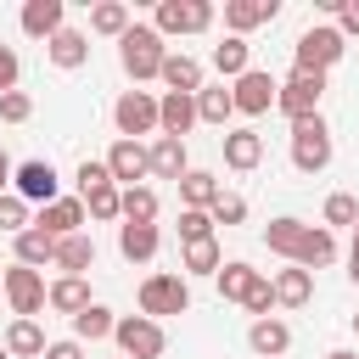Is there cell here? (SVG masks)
I'll use <instances>...</instances> for the list:
<instances>
[{
	"instance_id": "cell-44",
	"label": "cell",
	"mask_w": 359,
	"mask_h": 359,
	"mask_svg": "<svg viewBox=\"0 0 359 359\" xmlns=\"http://www.w3.org/2000/svg\"><path fill=\"white\" fill-rule=\"evenodd\" d=\"M241 309H247L252 320H269V314H275V292H269V280H258V286H252V297H247Z\"/></svg>"
},
{
	"instance_id": "cell-38",
	"label": "cell",
	"mask_w": 359,
	"mask_h": 359,
	"mask_svg": "<svg viewBox=\"0 0 359 359\" xmlns=\"http://www.w3.org/2000/svg\"><path fill=\"white\" fill-rule=\"evenodd\" d=\"M129 22H135V17H129V6H123V0H101V6L90 11V34H107V39H123V34H129Z\"/></svg>"
},
{
	"instance_id": "cell-28",
	"label": "cell",
	"mask_w": 359,
	"mask_h": 359,
	"mask_svg": "<svg viewBox=\"0 0 359 359\" xmlns=\"http://www.w3.org/2000/svg\"><path fill=\"white\" fill-rule=\"evenodd\" d=\"M236 118V101H230V84H202L196 90V123H230Z\"/></svg>"
},
{
	"instance_id": "cell-23",
	"label": "cell",
	"mask_w": 359,
	"mask_h": 359,
	"mask_svg": "<svg viewBox=\"0 0 359 359\" xmlns=\"http://www.w3.org/2000/svg\"><path fill=\"white\" fill-rule=\"evenodd\" d=\"M157 79H163V84H168L174 95H196V90H202V62H196V56H185V50H180V56L168 50V56H163V73H157Z\"/></svg>"
},
{
	"instance_id": "cell-22",
	"label": "cell",
	"mask_w": 359,
	"mask_h": 359,
	"mask_svg": "<svg viewBox=\"0 0 359 359\" xmlns=\"http://www.w3.org/2000/svg\"><path fill=\"white\" fill-rule=\"evenodd\" d=\"M269 292H275V309H303L309 297H314V275L309 269H275V280H269Z\"/></svg>"
},
{
	"instance_id": "cell-14",
	"label": "cell",
	"mask_w": 359,
	"mask_h": 359,
	"mask_svg": "<svg viewBox=\"0 0 359 359\" xmlns=\"http://www.w3.org/2000/svg\"><path fill=\"white\" fill-rule=\"evenodd\" d=\"M275 11H280V0H224V28L236 39H247L252 28L275 22Z\"/></svg>"
},
{
	"instance_id": "cell-26",
	"label": "cell",
	"mask_w": 359,
	"mask_h": 359,
	"mask_svg": "<svg viewBox=\"0 0 359 359\" xmlns=\"http://www.w3.org/2000/svg\"><path fill=\"white\" fill-rule=\"evenodd\" d=\"M45 309H56V314H79V309H90V286H84V275H62V280H50L45 286Z\"/></svg>"
},
{
	"instance_id": "cell-54",
	"label": "cell",
	"mask_w": 359,
	"mask_h": 359,
	"mask_svg": "<svg viewBox=\"0 0 359 359\" xmlns=\"http://www.w3.org/2000/svg\"><path fill=\"white\" fill-rule=\"evenodd\" d=\"M0 297H6V292H0Z\"/></svg>"
},
{
	"instance_id": "cell-5",
	"label": "cell",
	"mask_w": 359,
	"mask_h": 359,
	"mask_svg": "<svg viewBox=\"0 0 359 359\" xmlns=\"http://www.w3.org/2000/svg\"><path fill=\"white\" fill-rule=\"evenodd\" d=\"M320 101H325V73H297V67H292V79H280V90H275V107H280L292 123H297V118H314Z\"/></svg>"
},
{
	"instance_id": "cell-20",
	"label": "cell",
	"mask_w": 359,
	"mask_h": 359,
	"mask_svg": "<svg viewBox=\"0 0 359 359\" xmlns=\"http://www.w3.org/2000/svg\"><path fill=\"white\" fill-rule=\"evenodd\" d=\"M56 28H67V6L62 0H28L22 6V34L28 39H50Z\"/></svg>"
},
{
	"instance_id": "cell-40",
	"label": "cell",
	"mask_w": 359,
	"mask_h": 359,
	"mask_svg": "<svg viewBox=\"0 0 359 359\" xmlns=\"http://www.w3.org/2000/svg\"><path fill=\"white\" fill-rule=\"evenodd\" d=\"M208 236H213V213L180 208V247H185V241H208Z\"/></svg>"
},
{
	"instance_id": "cell-45",
	"label": "cell",
	"mask_w": 359,
	"mask_h": 359,
	"mask_svg": "<svg viewBox=\"0 0 359 359\" xmlns=\"http://www.w3.org/2000/svg\"><path fill=\"white\" fill-rule=\"evenodd\" d=\"M17 73H22L17 50H11V45H0V95H6V90H17Z\"/></svg>"
},
{
	"instance_id": "cell-32",
	"label": "cell",
	"mask_w": 359,
	"mask_h": 359,
	"mask_svg": "<svg viewBox=\"0 0 359 359\" xmlns=\"http://www.w3.org/2000/svg\"><path fill=\"white\" fill-rule=\"evenodd\" d=\"M112 325H118V314H112L107 303H90V309L73 314V342H107Z\"/></svg>"
},
{
	"instance_id": "cell-19",
	"label": "cell",
	"mask_w": 359,
	"mask_h": 359,
	"mask_svg": "<svg viewBox=\"0 0 359 359\" xmlns=\"http://www.w3.org/2000/svg\"><path fill=\"white\" fill-rule=\"evenodd\" d=\"M247 348H252L258 359H280V353L292 348V325L275 320V314H269V320H252V325H247Z\"/></svg>"
},
{
	"instance_id": "cell-37",
	"label": "cell",
	"mask_w": 359,
	"mask_h": 359,
	"mask_svg": "<svg viewBox=\"0 0 359 359\" xmlns=\"http://www.w3.org/2000/svg\"><path fill=\"white\" fill-rule=\"evenodd\" d=\"M219 264H224V252H219V241L208 236V241H185L180 247V269L185 275H219Z\"/></svg>"
},
{
	"instance_id": "cell-8",
	"label": "cell",
	"mask_w": 359,
	"mask_h": 359,
	"mask_svg": "<svg viewBox=\"0 0 359 359\" xmlns=\"http://www.w3.org/2000/svg\"><path fill=\"white\" fill-rule=\"evenodd\" d=\"M151 28L168 39V34H208L213 28V0H163Z\"/></svg>"
},
{
	"instance_id": "cell-6",
	"label": "cell",
	"mask_w": 359,
	"mask_h": 359,
	"mask_svg": "<svg viewBox=\"0 0 359 359\" xmlns=\"http://www.w3.org/2000/svg\"><path fill=\"white\" fill-rule=\"evenodd\" d=\"M0 292H6V303H11V314H17V320H34V314L45 309V275H39V269H28V264L0 269Z\"/></svg>"
},
{
	"instance_id": "cell-25",
	"label": "cell",
	"mask_w": 359,
	"mask_h": 359,
	"mask_svg": "<svg viewBox=\"0 0 359 359\" xmlns=\"http://www.w3.org/2000/svg\"><path fill=\"white\" fill-rule=\"evenodd\" d=\"M331 258H337V236H331L325 224H309V230H303V247H297V258H292V264L314 275V269H325Z\"/></svg>"
},
{
	"instance_id": "cell-39",
	"label": "cell",
	"mask_w": 359,
	"mask_h": 359,
	"mask_svg": "<svg viewBox=\"0 0 359 359\" xmlns=\"http://www.w3.org/2000/svg\"><path fill=\"white\" fill-rule=\"evenodd\" d=\"M28 224H34V213H28V202H22L17 191H6V196H0V230H6V236H22Z\"/></svg>"
},
{
	"instance_id": "cell-15",
	"label": "cell",
	"mask_w": 359,
	"mask_h": 359,
	"mask_svg": "<svg viewBox=\"0 0 359 359\" xmlns=\"http://www.w3.org/2000/svg\"><path fill=\"white\" fill-rule=\"evenodd\" d=\"M45 56H50V67L73 73V67L90 62V34H79V28H56V34L45 39Z\"/></svg>"
},
{
	"instance_id": "cell-4",
	"label": "cell",
	"mask_w": 359,
	"mask_h": 359,
	"mask_svg": "<svg viewBox=\"0 0 359 359\" xmlns=\"http://www.w3.org/2000/svg\"><path fill=\"white\" fill-rule=\"evenodd\" d=\"M112 342H118L123 359H163L168 331H163L157 320H146V314H123V320L112 325Z\"/></svg>"
},
{
	"instance_id": "cell-1",
	"label": "cell",
	"mask_w": 359,
	"mask_h": 359,
	"mask_svg": "<svg viewBox=\"0 0 359 359\" xmlns=\"http://www.w3.org/2000/svg\"><path fill=\"white\" fill-rule=\"evenodd\" d=\"M163 56H168V45H163V34H157L151 22H129V34L118 39V62H123V73H129L135 84L157 79V73H163Z\"/></svg>"
},
{
	"instance_id": "cell-13",
	"label": "cell",
	"mask_w": 359,
	"mask_h": 359,
	"mask_svg": "<svg viewBox=\"0 0 359 359\" xmlns=\"http://www.w3.org/2000/svg\"><path fill=\"white\" fill-rule=\"evenodd\" d=\"M34 230H45L50 241L79 236V230H84V202H79V196H56V202H45L39 219H34Z\"/></svg>"
},
{
	"instance_id": "cell-30",
	"label": "cell",
	"mask_w": 359,
	"mask_h": 359,
	"mask_svg": "<svg viewBox=\"0 0 359 359\" xmlns=\"http://www.w3.org/2000/svg\"><path fill=\"white\" fill-rule=\"evenodd\" d=\"M303 230H309V224H303V219H292V213H286V219H269L264 247H269L275 258H286V264H292V258H297V247H303Z\"/></svg>"
},
{
	"instance_id": "cell-33",
	"label": "cell",
	"mask_w": 359,
	"mask_h": 359,
	"mask_svg": "<svg viewBox=\"0 0 359 359\" xmlns=\"http://www.w3.org/2000/svg\"><path fill=\"white\" fill-rule=\"evenodd\" d=\"M213 67H219V79H241L247 67H252V45L247 39H236V34H224V45H213Z\"/></svg>"
},
{
	"instance_id": "cell-7",
	"label": "cell",
	"mask_w": 359,
	"mask_h": 359,
	"mask_svg": "<svg viewBox=\"0 0 359 359\" xmlns=\"http://www.w3.org/2000/svg\"><path fill=\"white\" fill-rule=\"evenodd\" d=\"M185 309H191V286H185V275H146V280H140V314H146V320L185 314Z\"/></svg>"
},
{
	"instance_id": "cell-35",
	"label": "cell",
	"mask_w": 359,
	"mask_h": 359,
	"mask_svg": "<svg viewBox=\"0 0 359 359\" xmlns=\"http://www.w3.org/2000/svg\"><path fill=\"white\" fill-rule=\"evenodd\" d=\"M118 185L112 180H101V185H90V191H79V202H84V219H95V224H112L118 219Z\"/></svg>"
},
{
	"instance_id": "cell-18",
	"label": "cell",
	"mask_w": 359,
	"mask_h": 359,
	"mask_svg": "<svg viewBox=\"0 0 359 359\" xmlns=\"http://www.w3.org/2000/svg\"><path fill=\"white\" fill-rule=\"evenodd\" d=\"M146 163H151V180H185V168H191L185 140H174V135H157L146 146Z\"/></svg>"
},
{
	"instance_id": "cell-11",
	"label": "cell",
	"mask_w": 359,
	"mask_h": 359,
	"mask_svg": "<svg viewBox=\"0 0 359 359\" xmlns=\"http://www.w3.org/2000/svg\"><path fill=\"white\" fill-rule=\"evenodd\" d=\"M11 191L22 196V202H56V168H50V157H28V163H17V174H11Z\"/></svg>"
},
{
	"instance_id": "cell-53",
	"label": "cell",
	"mask_w": 359,
	"mask_h": 359,
	"mask_svg": "<svg viewBox=\"0 0 359 359\" xmlns=\"http://www.w3.org/2000/svg\"><path fill=\"white\" fill-rule=\"evenodd\" d=\"M353 331H359V314H353Z\"/></svg>"
},
{
	"instance_id": "cell-42",
	"label": "cell",
	"mask_w": 359,
	"mask_h": 359,
	"mask_svg": "<svg viewBox=\"0 0 359 359\" xmlns=\"http://www.w3.org/2000/svg\"><path fill=\"white\" fill-rule=\"evenodd\" d=\"M0 118H6V123H28V118H34V101H28L22 90H6V95H0Z\"/></svg>"
},
{
	"instance_id": "cell-47",
	"label": "cell",
	"mask_w": 359,
	"mask_h": 359,
	"mask_svg": "<svg viewBox=\"0 0 359 359\" xmlns=\"http://www.w3.org/2000/svg\"><path fill=\"white\" fill-rule=\"evenodd\" d=\"M337 34H342V39L359 34V0H342V6H337Z\"/></svg>"
},
{
	"instance_id": "cell-51",
	"label": "cell",
	"mask_w": 359,
	"mask_h": 359,
	"mask_svg": "<svg viewBox=\"0 0 359 359\" xmlns=\"http://www.w3.org/2000/svg\"><path fill=\"white\" fill-rule=\"evenodd\" d=\"M325 359H359V353H342V348H337V353H325Z\"/></svg>"
},
{
	"instance_id": "cell-31",
	"label": "cell",
	"mask_w": 359,
	"mask_h": 359,
	"mask_svg": "<svg viewBox=\"0 0 359 359\" xmlns=\"http://www.w3.org/2000/svg\"><path fill=\"white\" fill-rule=\"evenodd\" d=\"M50 264H56L62 275H84V269L95 264V241H90L84 230H79V236H62V241H56V258H50Z\"/></svg>"
},
{
	"instance_id": "cell-2",
	"label": "cell",
	"mask_w": 359,
	"mask_h": 359,
	"mask_svg": "<svg viewBox=\"0 0 359 359\" xmlns=\"http://www.w3.org/2000/svg\"><path fill=\"white\" fill-rule=\"evenodd\" d=\"M331 157H337V146H331V123L314 112V118H297L292 123V168L297 174H320V168H331Z\"/></svg>"
},
{
	"instance_id": "cell-36",
	"label": "cell",
	"mask_w": 359,
	"mask_h": 359,
	"mask_svg": "<svg viewBox=\"0 0 359 359\" xmlns=\"http://www.w3.org/2000/svg\"><path fill=\"white\" fill-rule=\"evenodd\" d=\"M11 247H17V264H28V269H45L50 258H56V241L45 236V230H22V236H11Z\"/></svg>"
},
{
	"instance_id": "cell-29",
	"label": "cell",
	"mask_w": 359,
	"mask_h": 359,
	"mask_svg": "<svg viewBox=\"0 0 359 359\" xmlns=\"http://www.w3.org/2000/svg\"><path fill=\"white\" fill-rule=\"evenodd\" d=\"M118 219H123V224H157V191H151V185H123Z\"/></svg>"
},
{
	"instance_id": "cell-52",
	"label": "cell",
	"mask_w": 359,
	"mask_h": 359,
	"mask_svg": "<svg viewBox=\"0 0 359 359\" xmlns=\"http://www.w3.org/2000/svg\"><path fill=\"white\" fill-rule=\"evenodd\" d=\"M0 359H11V353H6V342H0Z\"/></svg>"
},
{
	"instance_id": "cell-41",
	"label": "cell",
	"mask_w": 359,
	"mask_h": 359,
	"mask_svg": "<svg viewBox=\"0 0 359 359\" xmlns=\"http://www.w3.org/2000/svg\"><path fill=\"white\" fill-rule=\"evenodd\" d=\"M331 224H359V202L348 196V191H331L325 196V230Z\"/></svg>"
},
{
	"instance_id": "cell-50",
	"label": "cell",
	"mask_w": 359,
	"mask_h": 359,
	"mask_svg": "<svg viewBox=\"0 0 359 359\" xmlns=\"http://www.w3.org/2000/svg\"><path fill=\"white\" fill-rule=\"evenodd\" d=\"M348 275L359 280V224H353V247H348Z\"/></svg>"
},
{
	"instance_id": "cell-48",
	"label": "cell",
	"mask_w": 359,
	"mask_h": 359,
	"mask_svg": "<svg viewBox=\"0 0 359 359\" xmlns=\"http://www.w3.org/2000/svg\"><path fill=\"white\" fill-rule=\"evenodd\" d=\"M39 359H84V342H73V337H67V342H45Z\"/></svg>"
},
{
	"instance_id": "cell-34",
	"label": "cell",
	"mask_w": 359,
	"mask_h": 359,
	"mask_svg": "<svg viewBox=\"0 0 359 359\" xmlns=\"http://www.w3.org/2000/svg\"><path fill=\"white\" fill-rule=\"evenodd\" d=\"M6 353H11V359H39V353H45L39 320H11V325H6Z\"/></svg>"
},
{
	"instance_id": "cell-3",
	"label": "cell",
	"mask_w": 359,
	"mask_h": 359,
	"mask_svg": "<svg viewBox=\"0 0 359 359\" xmlns=\"http://www.w3.org/2000/svg\"><path fill=\"white\" fill-rule=\"evenodd\" d=\"M342 50H348V39L337 34V22H314V28H303V34H297L292 67H297V73H325V67H337V62H342Z\"/></svg>"
},
{
	"instance_id": "cell-46",
	"label": "cell",
	"mask_w": 359,
	"mask_h": 359,
	"mask_svg": "<svg viewBox=\"0 0 359 359\" xmlns=\"http://www.w3.org/2000/svg\"><path fill=\"white\" fill-rule=\"evenodd\" d=\"M101 180H112L107 163H101V157H84V163H79V191H90V185H101Z\"/></svg>"
},
{
	"instance_id": "cell-24",
	"label": "cell",
	"mask_w": 359,
	"mask_h": 359,
	"mask_svg": "<svg viewBox=\"0 0 359 359\" xmlns=\"http://www.w3.org/2000/svg\"><path fill=\"white\" fill-rule=\"evenodd\" d=\"M224 196V185H219V174H208V168H185V180H180V208H213Z\"/></svg>"
},
{
	"instance_id": "cell-49",
	"label": "cell",
	"mask_w": 359,
	"mask_h": 359,
	"mask_svg": "<svg viewBox=\"0 0 359 359\" xmlns=\"http://www.w3.org/2000/svg\"><path fill=\"white\" fill-rule=\"evenodd\" d=\"M11 174H17V163H11V157H6V151H0V196H6V191H11Z\"/></svg>"
},
{
	"instance_id": "cell-12",
	"label": "cell",
	"mask_w": 359,
	"mask_h": 359,
	"mask_svg": "<svg viewBox=\"0 0 359 359\" xmlns=\"http://www.w3.org/2000/svg\"><path fill=\"white\" fill-rule=\"evenodd\" d=\"M107 163V174H112V185L123 191V185H140L146 174H151V163H146V146L140 140H112V151L101 157Z\"/></svg>"
},
{
	"instance_id": "cell-43",
	"label": "cell",
	"mask_w": 359,
	"mask_h": 359,
	"mask_svg": "<svg viewBox=\"0 0 359 359\" xmlns=\"http://www.w3.org/2000/svg\"><path fill=\"white\" fill-rule=\"evenodd\" d=\"M208 213H213V224H241V219H247V202H241V196H219Z\"/></svg>"
},
{
	"instance_id": "cell-9",
	"label": "cell",
	"mask_w": 359,
	"mask_h": 359,
	"mask_svg": "<svg viewBox=\"0 0 359 359\" xmlns=\"http://www.w3.org/2000/svg\"><path fill=\"white\" fill-rule=\"evenodd\" d=\"M112 123H118V140H140L157 129V95L151 90H123L112 101Z\"/></svg>"
},
{
	"instance_id": "cell-16",
	"label": "cell",
	"mask_w": 359,
	"mask_h": 359,
	"mask_svg": "<svg viewBox=\"0 0 359 359\" xmlns=\"http://www.w3.org/2000/svg\"><path fill=\"white\" fill-rule=\"evenodd\" d=\"M191 123H196V95H174V90H163V95H157V129L174 135V140H185Z\"/></svg>"
},
{
	"instance_id": "cell-27",
	"label": "cell",
	"mask_w": 359,
	"mask_h": 359,
	"mask_svg": "<svg viewBox=\"0 0 359 359\" xmlns=\"http://www.w3.org/2000/svg\"><path fill=\"white\" fill-rule=\"evenodd\" d=\"M157 247H163L157 224H118V252H123L129 264H146V258H157Z\"/></svg>"
},
{
	"instance_id": "cell-21",
	"label": "cell",
	"mask_w": 359,
	"mask_h": 359,
	"mask_svg": "<svg viewBox=\"0 0 359 359\" xmlns=\"http://www.w3.org/2000/svg\"><path fill=\"white\" fill-rule=\"evenodd\" d=\"M213 280H219V297H224V303H247V297H252V286L264 280V269H252V264L230 258V264H219V275H213Z\"/></svg>"
},
{
	"instance_id": "cell-10",
	"label": "cell",
	"mask_w": 359,
	"mask_h": 359,
	"mask_svg": "<svg viewBox=\"0 0 359 359\" xmlns=\"http://www.w3.org/2000/svg\"><path fill=\"white\" fill-rule=\"evenodd\" d=\"M275 90H280V79H275V73H264V67H247V73L230 84V101H236V112L258 118V112H269V107H275Z\"/></svg>"
},
{
	"instance_id": "cell-17",
	"label": "cell",
	"mask_w": 359,
	"mask_h": 359,
	"mask_svg": "<svg viewBox=\"0 0 359 359\" xmlns=\"http://www.w3.org/2000/svg\"><path fill=\"white\" fill-rule=\"evenodd\" d=\"M258 163H264V135L258 129H224V168L252 174Z\"/></svg>"
}]
</instances>
